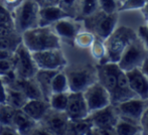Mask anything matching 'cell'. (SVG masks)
Returning a JSON list of instances; mask_svg holds the SVG:
<instances>
[{"label":"cell","mask_w":148,"mask_h":135,"mask_svg":"<svg viewBox=\"0 0 148 135\" xmlns=\"http://www.w3.org/2000/svg\"><path fill=\"white\" fill-rule=\"evenodd\" d=\"M118 1H119V2H120V3H122V2H123V1H124V0H118Z\"/></svg>","instance_id":"46"},{"label":"cell","mask_w":148,"mask_h":135,"mask_svg":"<svg viewBox=\"0 0 148 135\" xmlns=\"http://www.w3.org/2000/svg\"><path fill=\"white\" fill-rule=\"evenodd\" d=\"M27 97L15 88L6 87V103L14 109H21L27 102Z\"/></svg>","instance_id":"23"},{"label":"cell","mask_w":148,"mask_h":135,"mask_svg":"<svg viewBox=\"0 0 148 135\" xmlns=\"http://www.w3.org/2000/svg\"><path fill=\"white\" fill-rule=\"evenodd\" d=\"M141 13H142V15H143V17H146V16H148V1L145 2V4H144V6H143L142 8H141Z\"/></svg>","instance_id":"44"},{"label":"cell","mask_w":148,"mask_h":135,"mask_svg":"<svg viewBox=\"0 0 148 135\" xmlns=\"http://www.w3.org/2000/svg\"><path fill=\"white\" fill-rule=\"evenodd\" d=\"M13 61L14 73L18 78H33L38 71V67L33 60L32 53L22 42L14 51Z\"/></svg>","instance_id":"8"},{"label":"cell","mask_w":148,"mask_h":135,"mask_svg":"<svg viewBox=\"0 0 148 135\" xmlns=\"http://www.w3.org/2000/svg\"><path fill=\"white\" fill-rule=\"evenodd\" d=\"M89 49H91V53H92V56H93V58L98 63H100V62L105 58L106 47H105V41H104V39L95 36V38H94L93 42H92L91 47H90Z\"/></svg>","instance_id":"28"},{"label":"cell","mask_w":148,"mask_h":135,"mask_svg":"<svg viewBox=\"0 0 148 135\" xmlns=\"http://www.w3.org/2000/svg\"><path fill=\"white\" fill-rule=\"evenodd\" d=\"M39 5L35 0H23L12 11L15 30L21 34L25 30L38 26Z\"/></svg>","instance_id":"5"},{"label":"cell","mask_w":148,"mask_h":135,"mask_svg":"<svg viewBox=\"0 0 148 135\" xmlns=\"http://www.w3.org/2000/svg\"><path fill=\"white\" fill-rule=\"evenodd\" d=\"M0 24H4V25H9L13 26V17H12V12L8 10L5 6H3L0 3ZM15 28V27H14Z\"/></svg>","instance_id":"33"},{"label":"cell","mask_w":148,"mask_h":135,"mask_svg":"<svg viewBox=\"0 0 148 135\" xmlns=\"http://www.w3.org/2000/svg\"><path fill=\"white\" fill-rule=\"evenodd\" d=\"M95 35L89 30H80L74 40V47L79 49H89L93 42Z\"/></svg>","instance_id":"27"},{"label":"cell","mask_w":148,"mask_h":135,"mask_svg":"<svg viewBox=\"0 0 148 135\" xmlns=\"http://www.w3.org/2000/svg\"><path fill=\"white\" fill-rule=\"evenodd\" d=\"M145 1H148V0H145Z\"/></svg>","instance_id":"47"},{"label":"cell","mask_w":148,"mask_h":135,"mask_svg":"<svg viewBox=\"0 0 148 135\" xmlns=\"http://www.w3.org/2000/svg\"><path fill=\"white\" fill-rule=\"evenodd\" d=\"M17 130L11 124H0V135H17Z\"/></svg>","instance_id":"37"},{"label":"cell","mask_w":148,"mask_h":135,"mask_svg":"<svg viewBox=\"0 0 148 135\" xmlns=\"http://www.w3.org/2000/svg\"><path fill=\"white\" fill-rule=\"evenodd\" d=\"M139 123L141 126V134L148 135V106L143 112L142 116L139 120Z\"/></svg>","instance_id":"35"},{"label":"cell","mask_w":148,"mask_h":135,"mask_svg":"<svg viewBox=\"0 0 148 135\" xmlns=\"http://www.w3.org/2000/svg\"><path fill=\"white\" fill-rule=\"evenodd\" d=\"M147 106L148 99H141L138 97L115 104L119 117L126 118V119H130L137 122H139Z\"/></svg>","instance_id":"12"},{"label":"cell","mask_w":148,"mask_h":135,"mask_svg":"<svg viewBox=\"0 0 148 135\" xmlns=\"http://www.w3.org/2000/svg\"><path fill=\"white\" fill-rule=\"evenodd\" d=\"M70 120H78L88 117L90 114L83 92H70L66 111Z\"/></svg>","instance_id":"14"},{"label":"cell","mask_w":148,"mask_h":135,"mask_svg":"<svg viewBox=\"0 0 148 135\" xmlns=\"http://www.w3.org/2000/svg\"><path fill=\"white\" fill-rule=\"evenodd\" d=\"M14 72L13 58L8 60H0V77Z\"/></svg>","instance_id":"34"},{"label":"cell","mask_w":148,"mask_h":135,"mask_svg":"<svg viewBox=\"0 0 148 135\" xmlns=\"http://www.w3.org/2000/svg\"><path fill=\"white\" fill-rule=\"evenodd\" d=\"M137 37V32L128 26H118L111 34L105 39L106 55L105 58L98 64L117 63L125 47L130 41Z\"/></svg>","instance_id":"2"},{"label":"cell","mask_w":148,"mask_h":135,"mask_svg":"<svg viewBox=\"0 0 148 135\" xmlns=\"http://www.w3.org/2000/svg\"><path fill=\"white\" fill-rule=\"evenodd\" d=\"M141 70V72L143 73V74L146 76V78L148 79V56L147 58L144 60V62L142 63V65L140 66V68H139Z\"/></svg>","instance_id":"43"},{"label":"cell","mask_w":148,"mask_h":135,"mask_svg":"<svg viewBox=\"0 0 148 135\" xmlns=\"http://www.w3.org/2000/svg\"><path fill=\"white\" fill-rule=\"evenodd\" d=\"M99 9L105 13H114L118 12L120 7V2L118 0H98Z\"/></svg>","instance_id":"31"},{"label":"cell","mask_w":148,"mask_h":135,"mask_svg":"<svg viewBox=\"0 0 148 135\" xmlns=\"http://www.w3.org/2000/svg\"><path fill=\"white\" fill-rule=\"evenodd\" d=\"M13 55H14L13 51H9V49H0V60L12 59Z\"/></svg>","instance_id":"42"},{"label":"cell","mask_w":148,"mask_h":135,"mask_svg":"<svg viewBox=\"0 0 148 135\" xmlns=\"http://www.w3.org/2000/svg\"><path fill=\"white\" fill-rule=\"evenodd\" d=\"M15 28L13 26L9 25H4V24H0V35H5V34H10L15 32Z\"/></svg>","instance_id":"40"},{"label":"cell","mask_w":148,"mask_h":135,"mask_svg":"<svg viewBox=\"0 0 148 135\" xmlns=\"http://www.w3.org/2000/svg\"><path fill=\"white\" fill-rule=\"evenodd\" d=\"M22 43L31 53L51 49H60V39L51 26H36L21 34Z\"/></svg>","instance_id":"1"},{"label":"cell","mask_w":148,"mask_h":135,"mask_svg":"<svg viewBox=\"0 0 148 135\" xmlns=\"http://www.w3.org/2000/svg\"><path fill=\"white\" fill-rule=\"evenodd\" d=\"M82 27L83 21L73 17L62 18L51 25V28L59 36L60 41H64L71 47H74L75 37L80 30H82Z\"/></svg>","instance_id":"10"},{"label":"cell","mask_w":148,"mask_h":135,"mask_svg":"<svg viewBox=\"0 0 148 135\" xmlns=\"http://www.w3.org/2000/svg\"><path fill=\"white\" fill-rule=\"evenodd\" d=\"M51 93H64V92H70L69 88V82L66 78V73L62 70L58 71L53 76L51 84Z\"/></svg>","instance_id":"24"},{"label":"cell","mask_w":148,"mask_h":135,"mask_svg":"<svg viewBox=\"0 0 148 135\" xmlns=\"http://www.w3.org/2000/svg\"><path fill=\"white\" fill-rule=\"evenodd\" d=\"M69 93L70 92L51 93L49 99V103L51 109L57 111H66L69 100Z\"/></svg>","instance_id":"26"},{"label":"cell","mask_w":148,"mask_h":135,"mask_svg":"<svg viewBox=\"0 0 148 135\" xmlns=\"http://www.w3.org/2000/svg\"><path fill=\"white\" fill-rule=\"evenodd\" d=\"M32 57L38 69L42 70L59 71L62 70L68 65V61L60 47L34 51L32 53Z\"/></svg>","instance_id":"9"},{"label":"cell","mask_w":148,"mask_h":135,"mask_svg":"<svg viewBox=\"0 0 148 135\" xmlns=\"http://www.w3.org/2000/svg\"><path fill=\"white\" fill-rule=\"evenodd\" d=\"M137 35H138L139 38L142 40V42H143V45H144L145 49H146L147 51H148V28L145 25L139 26Z\"/></svg>","instance_id":"36"},{"label":"cell","mask_w":148,"mask_h":135,"mask_svg":"<svg viewBox=\"0 0 148 135\" xmlns=\"http://www.w3.org/2000/svg\"><path fill=\"white\" fill-rule=\"evenodd\" d=\"M21 109L33 120L39 122L51 109V106L45 99H29Z\"/></svg>","instance_id":"17"},{"label":"cell","mask_w":148,"mask_h":135,"mask_svg":"<svg viewBox=\"0 0 148 135\" xmlns=\"http://www.w3.org/2000/svg\"><path fill=\"white\" fill-rule=\"evenodd\" d=\"M116 135H138L141 134L140 123L137 121H133L126 118L119 117L117 123L115 125Z\"/></svg>","instance_id":"20"},{"label":"cell","mask_w":148,"mask_h":135,"mask_svg":"<svg viewBox=\"0 0 148 135\" xmlns=\"http://www.w3.org/2000/svg\"><path fill=\"white\" fill-rule=\"evenodd\" d=\"M22 1L23 0H0V3L12 12Z\"/></svg>","instance_id":"38"},{"label":"cell","mask_w":148,"mask_h":135,"mask_svg":"<svg viewBox=\"0 0 148 135\" xmlns=\"http://www.w3.org/2000/svg\"><path fill=\"white\" fill-rule=\"evenodd\" d=\"M69 121L70 119L64 111H57L51 108L39 122L45 125L51 134L64 135L66 134Z\"/></svg>","instance_id":"13"},{"label":"cell","mask_w":148,"mask_h":135,"mask_svg":"<svg viewBox=\"0 0 148 135\" xmlns=\"http://www.w3.org/2000/svg\"><path fill=\"white\" fill-rule=\"evenodd\" d=\"M147 56V49H145L142 40L137 35L136 38L130 41L129 45L125 47L117 64L121 70L127 72L133 69L140 68Z\"/></svg>","instance_id":"7"},{"label":"cell","mask_w":148,"mask_h":135,"mask_svg":"<svg viewBox=\"0 0 148 135\" xmlns=\"http://www.w3.org/2000/svg\"><path fill=\"white\" fill-rule=\"evenodd\" d=\"M6 103V87L0 77V104Z\"/></svg>","instance_id":"41"},{"label":"cell","mask_w":148,"mask_h":135,"mask_svg":"<svg viewBox=\"0 0 148 135\" xmlns=\"http://www.w3.org/2000/svg\"><path fill=\"white\" fill-rule=\"evenodd\" d=\"M93 124L89 117L78 120H70L66 134L71 135H92Z\"/></svg>","instance_id":"21"},{"label":"cell","mask_w":148,"mask_h":135,"mask_svg":"<svg viewBox=\"0 0 148 135\" xmlns=\"http://www.w3.org/2000/svg\"><path fill=\"white\" fill-rule=\"evenodd\" d=\"M145 0H124L120 4L118 12L130 11V10H140L144 6Z\"/></svg>","instance_id":"32"},{"label":"cell","mask_w":148,"mask_h":135,"mask_svg":"<svg viewBox=\"0 0 148 135\" xmlns=\"http://www.w3.org/2000/svg\"><path fill=\"white\" fill-rule=\"evenodd\" d=\"M128 83L138 98L148 99V79L139 68L125 72Z\"/></svg>","instance_id":"15"},{"label":"cell","mask_w":148,"mask_h":135,"mask_svg":"<svg viewBox=\"0 0 148 135\" xmlns=\"http://www.w3.org/2000/svg\"><path fill=\"white\" fill-rule=\"evenodd\" d=\"M66 17H71L59 5L41 7L38 14V26H51L55 22Z\"/></svg>","instance_id":"16"},{"label":"cell","mask_w":148,"mask_h":135,"mask_svg":"<svg viewBox=\"0 0 148 135\" xmlns=\"http://www.w3.org/2000/svg\"><path fill=\"white\" fill-rule=\"evenodd\" d=\"M144 21H145V26L148 28V16H146V17L144 18Z\"/></svg>","instance_id":"45"},{"label":"cell","mask_w":148,"mask_h":135,"mask_svg":"<svg viewBox=\"0 0 148 135\" xmlns=\"http://www.w3.org/2000/svg\"><path fill=\"white\" fill-rule=\"evenodd\" d=\"M37 122L29 117L22 109H16L12 120V125L17 130L18 134L27 135L31 134L33 128L36 126Z\"/></svg>","instance_id":"18"},{"label":"cell","mask_w":148,"mask_h":135,"mask_svg":"<svg viewBox=\"0 0 148 135\" xmlns=\"http://www.w3.org/2000/svg\"><path fill=\"white\" fill-rule=\"evenodd\" d=\"M89 112H94L111 104L108 91L99 82L94 83L83 92Z\"/></svg>","instance_id":"11"},{"label":"cell","mask_w":148,"mask_h":135,"mask_svg":"<svg viewBox=\"0 0 148 135\" xmlns=\"http://www.w3.org/2000/svg\"><path fill=\"white\" fill-rule=\"evenodd\" d=\"M79 0H59V6L71 17L75 18L78 10Z\"/></svg>","instance_id":"30"},{"label":"cell","mask_w":148,"mask_h":135,"mask_svg":"<svg viewBox=\"0 0 148 135\" xmlns=\"http://www.w3.org/2000/svg\"><path fill=\"white\" fill-rule=\"evenodd\" d=\"M21 42V34H18L17 32L10 34L0 35V49H9L15 51V49Z\"/></svg>","instance_id":"25"},{"label":"cell","mask_w":148,"mask_h":135,"mask_svg":"<svg viewBox=\"0 0 148 135\" xmlns=\"http://www.w3.org/2000/svg\"><path fill=\"white\" fill-rule=\"evenodd\" d=\"M13 107L8 105L7 103L0 104V124H11L13 120V116L15 113Z\"/></svg>","instance_id":"29"},{"label":"cell","mask_w":148,"mask_h":135,"mask_svg":"<svg viewBox=\"0 0 148 135\" xmlns=\"http://www.w3.org/2000/svg\"><path fill=\"white\" fill-rule=\"evenodd\" d=\"M118 19V12L105 13L99 9L82 21L87 30L94 34L95 36L105 40L117 27Z\"/></svg>","instance_id":"4"},{"label":"cell","mask_w":148,"mask_h":135,"mask_svg":"<svg viewBox=\"0 0 148 135\" xmlns=\"http://www.w3.org/2000/svg\"><path fill=\"white\" fill-rule=\"evenodd\" d=\"M88 117L94 126L92 135H116L114 128L119 115L115 105L109 104L106 107L91 112Z\"/></svg>","instance_id":"6"},{"label":"cell","mask_w":148,"mask_h":135,"mask_svg":"<svg viewBox=\"0 0 148 135\" xmlns=\"http://www.w3.org/2000/svg\"><path fill=\"white\" fill-rule=\"evenodd\" d=\"M99 10L98 0H79L78 10H77L76 19L84 20Z\"/></svg>","instance_id":"22"},{"label":"cell","mask_w":148,"mask_h":135,"mask_svg":"<svg viewBox=\"0 0 148 135\" xmlns=\"http://www.w3.org/2000/svg\"><path fill=\"white\" fill-rule=\"evenodd\" d=\"M39 7H47L51 5H59V0H35Z\"/></svg>","instance_id":"39"},{"label":"cell","mask_w":148,"mask_h":135,"mask_svg":"<svg viewBox=\"0 0 148 135\" xmlns=\"http://www.w3.org/2000/svg\"><path fill=\"white\" fill-rule=\"evenodd\" d=\"M58 71H53V70H42V69H38V71H37L34 76V79L37 82V84H38V87L41 91L43 99L47 102H49V96L51 95V80H53V76H55V74Z\"/></svg>","instance_id":"19"},{"label":"cell","mask_w":148,"mask_h":135,"mask_svg":"<svg viewBox=\"0 0 148 135\" xmlns=\"http://www.w3.org/2000/svg\"><path fill=\"white\" fill-rule=\"evenodd\" d=\"M64 72L68 78L70 92H84L88 87L98 82L97 68L91 63L66 65Z\"/></svg>","instance_id":"3"}]
</instances>
